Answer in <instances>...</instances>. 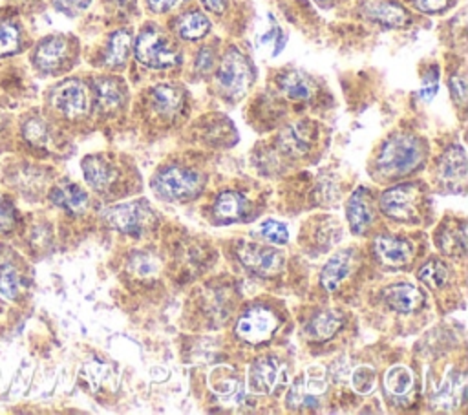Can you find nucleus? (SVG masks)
Masks as SVG:
<instances>
[{
	"mask_svg": "<svg viewBox=\"0 0 468 415\" xmlns=\"http://www.w3.org/2000/svg\"><path fill=\"white\" fill-rule=\"evenodd\" d=\"M260 235L273 243H286L290 240L288 227L284 226V223H278L274 219H267L264 223V226L260 227Z\"/></svg>",
	"mask_w": 468,
	"mask_h": 415,
	"instance_id": "4c0bfd02",
	"label": "nucleus"
},
{
	"mask_svg": "<svg viewBox=\"0 0 468 415\" xmlns=\"http://www.w3.org/2000/svg\"><path fill=\"white\" fill-rule=\"evenodd\" d=\"M136 59L148 68H171L179 62L178 50L158 28H145L136 41Z\"/></svg>",
	"mask_w": 468,
	"mask_h": 415,
	"instance_id": "f03ea898",
	"label": "nucleus"
},
{
	"mask_svg": "<svg viewBox=\"0 0 468 415\" xmlns=\"http://www.w3.org/2000/svg\"><path fill=\"white\" fill-rule=\"evenodd\" d=\"M385 387L392 395H409L414 388V373L407 366H392L385 375Z\"/></svg>",
	"mask_w": 468,
	"mask_h": 415,
	"instance_id": "7c9ffc66",
	"label": "nucleus"
},
{
	"mask_svg": "<svg viewBox=\"0 0 468 415\" xmlns=\"http://www.w3.org/2000/svg\"><path fill=\"white\" fill-rule=\"evenodd\" d=\"M414 3L424 13H440L447 10L450 0H414Z\"/></svg>",
	"mask_w": 468,
	"mask_h": 415,
	"instance_id": "c03bdc74",
	"label": "nucleus"
},
{
	"mask_svg": "<svg viewBox=\"0 0 468 415\" xmlns=\"http://www.w3.org/2000/svg\"><path fill=\"white\" fill-rule=\"evenodd\" d=\"M91 0H53V4L59 12L67 13L70 17L84 12L90 6Z\"/></svg>",
	"mask_w": 468,
	"mask_h": 415,
	"instance_id": "a19ab883",
	"label": "nucleus"
},
{
	"mask_svg": "<svg viewBox=\"0 0 468 415\" xmlns=\"http://www.w3.org/2000/svg\"><path fill=\"white\" fill-rule=\"evenodd\" d=\"M276 330V316L267 307L249 309L236 326L240 339L247 342H262L267 340Z\"/></svg>",
	"mask_w": 468,
	"mask_h": 415,
	"instance_id": "6e6552de",
	"label": "nucleus"
},
{
	"mask_svg": "<svg viewBox=\"0 0 468 415\" xmlns=\"http://www.w3.org/2000/svg\"><path fill=\"white\" fill-rule=\"evenodd\" d=\"M68 59V41L65 37H50L43 41L36 53L34 62L41 72H57Z\"/></svg>",
	"mask_w": 468,
	"mask_h": 415,
	"instance_id": "2eb2a0df",
	"label": "nucleus"
},
{
	"mask_svg": "<svg viewBox=\"0 0 468 415\" xmlns=\"http://www.w3.org/2000/svg\"><path fill=\"white\" fill-rule=\"evenodd\" d=\"M105 219L124 235H143L154 221V212L143 202L115 205L105 211Z\"/></svg>",
	"mask_w": 468,
	"mask_h": 415,
	"instance_id": "39448f33",
	"label": "nucleus"
},
{
	"mask_svg": "<svg viewBox=\"0 0 468 415\" xmlns=\"http://www.w3.org/2000/svg\"><path fill=\"white\" fill-rule=\"evenodd\" d=\"M424 157V145L419 138L401 134L385 143L377 157V171L386 178H397L417 169Z\"/></svg>",
	"mask_w": 468,
	"mask_h": 415,
	"instance_id": "f257e3e1",
	"label": "nucleus"
},
{
	"mask_svg": "<svg viewBox=\"0 0 468 415\" xmlns=\"http://www.w3.org/2000/svg\"><path fill=\"white\" fill-rule=\"evenodd\" d=\"M376 380H377V373L371 366H359L352 373V387L361 395H368L373 390V387H376Z\"/></svg>",
	"mask_w": 468,
	"mask_h": 415,
	"instance_id": "f704fd0d",
	"label": "nucleus"
},
{
	"mask_svg": "<svg viewBox=\"0 0 468 415\" xmlns=\"http://www.w3.org/2000/svg\"><path fill=\"white\" fill-rule=\"evenodd\" d=\"M419 278L433 287V290H440V287H443L448 278H450V273H448V267L440 262V260H430L428 264H424L421 269H419Z\"/></svg>",
	"mask_w": 468,
	"mask_h": 415,
	"instance_id": "473e14b6",
	"label": "nucleus"
},
{
	"mask_svg": "<svg viewBox=\"0 0 468 415\" xmlns=\"http://www.w3.org/2000/svg\"><path fill=\"white\" fill-rule=\"evenodd\" d=\"M202 4L214 13H222L226 10V0H202Z\"/></svg>",
	"mask_w": 468,
	"mask_h": 415,
	"instance_id": "de8ad7c7",
	"label": "nucleus"
},
{
	"mask_svg": "<svg viewBox=\"0 0 468 415\" xmlns=\"http://www.w3.org/2000/svg\"><path fill=\"white\" fill-rule=\"evenodd\" d=\"M286 382H288L286 366L273 357L253 363V366L249 368L247 373L249 392H253L257 395L274 394L276 390L282 388Z\"/></svg>",
	"mask_w": 468,
	"mask_h": 415,
	"instance_id": "423d86ee",
	"label": "nucleus"
},
{
	"mask_svg": "<svg viewBox=\"0 0 468 415\" xmlns=\"http://www.w3.org/2000/svg\"><path fill=\"white\" fill-rule=\"evenodd\" d=\"M238 257L245 267L257 275H274L284 266V257L276 249L260 247L257 243H245L238 247Z\"/></svg>",
	"mask_w": 468,
	"mask_h": 415,
	"instance_id": "9d476101",
	"label": "nucleus"
},
{
	"mask_svg": "<svg viewBox=\"0 0 468 415\" xmlns=\"http://www.w3.org/2000/svg\"><path fill=\"white\" fill-rule=\"evenodd\" d=\"M441 247L448 252V254H456V252H464L466 249V231L464 226H461L459 229L454 231H445V235L441 236Z\"/></svg>",
	"mask_w": 468,
	"mask_h": 415,
	"instance_id": "e433bc0d",
	"label": "nucleus"
},
{
	"mask_svg": "<svg viewBox=\"0 0 468 415\" xmlns=\"http://www.w3.org/2000/svg\"><path fill=\"white\" fill-rule=\"evenodd\" d=\"M183 0H148V6L155 13H167V12L174 10L176 6H179Z\"/></svg>",
	"mask_w": 468,
	"mask_h": 415,
	"instance_id": "a18cd8bd",
	"label": "nucleus"
},
{
	"mask_svg": "<svg viewBox=\"0 0 468 415\" xmlns=\"http://www.w3.org/2000/svg\"><path fill=\"white\" fill-rule=\"evenodd\" d=\"M438 90H440V70L438 67H433L428 70L423 81V86L419 90V98L423 101H432L435 98V93H438Z\"/></svg>",
	"mask_w": 468,
	"mask_h": 415,
	"instance_id": "58836bf2",
	"label": "nucleus"
},
{
	"mask_svg": "<svg viewBox=\"0 0 468 415\" xmlns=\"http://www.w3.org/2000/svg\"><path fill=\"white\" fill-rule=\"evenodd\" d=\"M326 377L324 371L319 370V375H307L300 377L291 390L288 392V406L290 408H317L319 406V395L326 392Z\"/></svg>",
	"mask_w": 468,
	"mask_h": 415,
	"instance_id": "9b49d317",
	"label": "nucleus"
},
{
	"mask_svg": "<svg viewBox=\"0 0 468 415\" xmlns=\"http://www.w3.org/2000/svg\"><path fill=\"white\" fill-rule=\"evenodd\" d=\"M83 172H84L86 183L96 190L108 188L115 180V171L108 165V162H105L103 157H98V156L84 157Z\"/></svg>",
	"mask_w": 468,
	"mask_h": 415,
	"instance_id": "412c9836",
	"label": "nucleus"
},
{
	"mask_svg": "<svg viewBox=\"0 0 468 415\" xmlns=\"http://www.w3.org/2000/svg\"><path fill=\"white\" fill-rule=\"evenodd\" d=\"M0 293L12 300L19 299V295L22 293L20 273L12 264H4L0 267Z\"/></svg>",
	"mask_w": 468,
	"mask_h": 415,
	"instance_id": "2f4dec72",
	"label": "nucleus"
},
{
	"mask_svg": "<svg viewBox=\"0 0 468 415\" xmlns=\"http://www.w3.org/2000/svg\"><path fill=\"white\" fill-rule=\"evenodd\" d=\"M52 103L57 112L68 119H79L88 112V93L81 81H67L52 93Z\"/></svg>",
	"mask_w": 468,
	"mask_h": 415,
	"instance_id": "0eeeda50",
	"label": "nucleus"
},
{
	"mask_svg": "<svg viewBox=\"0 0 468 415\" xmlns=\"http://www.w3.org/2000/svg\"><path fill=\"white\" fill-rule=\"evenodd\" d=\"M311 136H313V132H311L307 123H295L288 126L282 136H280V147H282L288 154L302 156L309 148Z\"/></svg>",
	"mask_w": 468,
	"mask_h": 415,
	"instance_id": "393cba45",
	"label": "nucleus"
},
{
	"mask_svg": "<svg viewBox=\"0 0 468 415\" xmlns=\"http://www.w3.org/2000/svg\"><path fill=\"white\" fill-rule=\"evenodd\" d=\"M376 252L381 262L388 266H404L414 257V245L392 236H381L376 240Z\"/></svg>",
	"mask_w": 468,
	"mask_h": 415,
	"instance_id": "f3484780",
	"label": "nucleus"
},
{
	"mask_svg": "<svg viewBox=\"0 0 468 415\" xmlns=\"http://www.w3.org/2000/svg\"><path fill=\"white\" fill-rule=\"evenodd\" d=\"M209 387L214 395L229 404H238L245 397L242 380L236 377V371L229 366H218L209 375Z\"/></svg>",
	"mask_w": 468,
	"mask_h": 415,
	"instance_id": "f8f14e48",
	"label": "nucleus"
},
{
	"mask_svg": "<svg viewBox=\"0 0 468 415\" xmlns=\"http://www.w3.org/2000/svg\"><path fill=\"white\" fill-rule=\"evenodd\" d=\"M202 188V176L193 172V171H185V169H167L160 172L154 180V190L155 195L171 200V202H181V200H189L194 198Z\"/></svg>",
	"mask_w": 468,
	"mask_h": 415,
	"instance_id": "7ed1b4c3",
	"label": "nucleus"
},
{
	"mask_svg": "<svg viewBox=\"0 0 468 415\" xmlns=\"http://www.w3.org/2000/svg\"><path fill=\"white\" fill-rule=\"evenodd\" d=\"M342 324H345V321H342L340 315H337L335 311H324L307 324L305 333L311 339L328 340L342 328Z\"/></svg>",
	"mask_w": 468,
	"mask_h": 415,
	"instance_id": "a878e982",
	"label": "nucleus"
},
{
	"mask_svg": "<svg viewBox=\"0 0 468 415\" xmlns=\"http://www.w3.org/2000/svg\"><path fill=\"white\" fill-rule=\"evenodd\" d=\"M218 86L229 98H240L251 84V67L247 59L240 53V50L231 48L226 57L222 59L220 70H218Z\"/></svg>",
	"mask_w": 468,
	"mask_h": 415,
	"instance_id": "20e7f679",
	"label": "nucleus"
},
{
	"mask_svg": "<svg viewBox=\"0 0 468 415\" xmlns=\"http://www.w3.org/2000/svg\"><path fill=\"white\" fill-rule=\"evenodd\" d=\"M20 50V29L12 22L0 24V57L13 55Z\"/></svg>",
	"mask_w": 468,
	"mask_h": 415,
	"instance_id": "72a5a7b5",
	"label": "nucleus"
},
{
	"mask_svg": "<svg viewBox=\"0 0 468 415\" xmlns=\"http://www.w3.org/2000/svg\"><path fill=\"white\" fill-rule=\"evenodd\" d=\"M247 212V200L238 193H222L214 202V214L222 221H234Z\"/></svg>",
	"mask_w": 468,
	"mask_h": 415,
	"instance_id": "cd10ccee",
	"label": "nucleus"
},
{
	"mask_svg": "<svg viewBox=\"0 0 468 415\" xmlns=\"http://www.w3.org/2000/svg\"><path fill=\"white\" fill-rule=\"evenodd\" d=\"M212 65H214V55H212V52H210L209 48H203V50L200 52V55H198L196 68H198L200 72H209V70L212 68Z\"/></svg>",
	"mask_w": 468,
	"mask_h": 415,
	"instance_id": "49530a36",
	"label": "nucleus"
},
{
	"mask_svg": "<svg viewBox=\"0 0 468 415\" xmlns=\"http://www.w3.org/2000/svg\"><path fill=\"white\" fill-rule=\"evenodd\" d=\"M50 198H52V202L57 207H62V209L72 212V214H81L88 207V195L84 193L81 187L72 185V183H65V185L55 187L52 190Z\"/></svg>",
	"mask_w": 468,
	"mask_h": 415,
	"instance_id": "aec40b11",
	"label": "nucleus"
},
{
	"mask_svg": "<svg viewBox=\"0 0 468 415\" xmlns=\"http://www.w3.org/2000/svg\"><path fill=\"white\" fill-rule=\"evenodd\" d=\"M417 188L414 185H399L383 195L381 209L395 219H410L417 214Z\"/></svg>",
	"mask_w": 468,
	"mask_h": 415,
	"instance_id": "1a4fd4ad",
	"label": "nucleus"
},
{
	"mask_svg": "<svg viewBox=\"0 0 468 415\" xmlns=\"http://www.w3.org/2000/svg\"><path fill=\"white\" fill-rule=\"evenodd\" d=\"M209 29H210V22L200 12L185 13L178 24V34L185 41H198L209 34Z\"/></svg>",
	"mask_w": 468,
	"mask_h": 415,
	"instance_id": "c756f323",
	"label": "nucleus"
},
{
	"mask_svg": "<svg viewBox=\"0 0 468 415\" xmlns=\"http://www.w3.org/2000/svg\"><path fill=\"white\" fill-rule=\"evenodd\" d=\"M346 214H348V221H350V227L355 235H362L373 219V212H371V202H369V190H366L364 187H359L355 193L352 195V198L348 200L346 205Z\"/></svg>",
	"mask_w": 468,
	"mask_h": 415,
	"instance_id": "dca6fc26",
	"label": "nucleus"
},
{
	"mask_svg": "<svg viewBox=\"0 0 468 415\" xmlns=\"http://www.w3.org/2000/svg\"><path fill=\"white\" fill-rule=\"evenodd\" d=\"M280 88L293 101H307L313 95V83L302 72H288L280 77Z\"/></svg>",
	"mask_w": 468,
	"mask_h": 415,
	"instance_id": "bb28decb",
	"label": "nucleus"
},
{
	"mask_svg": "<svg viewBox=\"0 0 468 415\" xmlns=\"http://www.w3.org/2000/svg\"><path fill=\"white\" fill-rule=\"evenodd\" d=\"M131 46H132V36L129 29H119L115 34L110 37L108 43V50L105 55V62L108 67L115 68V67H123L124 62L129 59L131 53Z\"/></svg>",
	"mask_w": 468,
	"mask_h": 415,
	"instance_id": "c85d7f7f",
	"label": "nucleus"
},
{
	"mask_svg": "<svg viewBox=\"0 0 468 415\" xmlns=\"http://www.w3.org/2000/svg\"><path fill=\"white\" fill-rule=\"evenodd\" d=\"M17 212L10 202L0 198V231H10L15 226Z\"/></svg>",
	"mask_w": 468,
	"mask_h": 415,
	"instance_id": "79ce46f5",
	"label": "nucleus"
},
{
	"mask_svg": "<svg viewBox=\"0 0 468 415\" xmlns=\"http://www.w3.org/2000/svg\"><path fill=\"white\" fill-rule=\"evenodd\" d=\"M353 266V252L352 251H340L331 260L324 266L321 273V283L326 291H335L337 287L342 283Z\"/></svg>",
	"mask_w": 468,
	"mask_h": 415,
	"instance_id": "a211bd4d",
	"label": "nucleus"
},
{
	"mask_svg": "<svg viewBox=\"0 0 468 415\" xmlns=\"http://www.w3.org/2000/svg\"><path fill=\"white\" fill-rule=\"evenodd\" d=\"M24 138L31 145L43 147L48 141V126L41 119H37V117L29 119L24 124Z\"/></svg>",
	"mask_w": 468,
	"mask_h": 415,
	"instance_id": "c9c22d12",
	"label": "nucleus"
},
{
	"mask_svg": "<svg viewBox=\"0 0 468 415\" xmlns=\"http://www.w3.org/2000/svg\"><path fill=\"white\" fill-rule=\"evenodd\" d=\"M152 103L155 112L172 117L183 105V93L174 84H158L152 90Z\"/></svg>",
	"mask_w": 468,
	"mask_h": 415,
	"instance_id": "4be33fe9",
	"label": "nucleus"
},
{
	"mask_svg": "<svg viewBox=\"0 0 468 415\" xmlns=\"http://www.w3.org/2000/svg\"><path fill=\"white\" fill-rule=\"evenodd\" d=\"M464 375H450L445 382L443 387L438 390L433 397V406L440 408V410H454L459 401H463L464 397Z\"/></svg>",
	"mask_w": 468,
	"mask_h": 415,
	"instance_id": "b1692460",
	"label": "nucleus"
},
{
	"mask_svg": "<svg viewBox=\"0 0 468 415\" xmlns=\"http://www.w3.org/2000/svg\"><path fill=\"white\" fill-rule=\"evenodd\" d=\"M96 101L101 112H115L124 103V90L115 79L101 77L96 81Z\"/></svg>",
	"mask_w": 468,
	"mask_h": 415,
	"instance_id": "5701e85b",
	"label": "nucleus"
},
{
	"mask_svg": "<svg viewBox=\"0 0 468 415\" xmlns=\"http://www.w3.org/2000/svg\"><path fill=\"white\" fill-rule=\"evenodd\" d=\"M450 93L457 105H464L466 101V81L463 76H454L450 79Z\"/></svg>",
	"mask_w": 468,
	"mask_h": 415,
	"instance_id": "37998d69",
	"label": "nucleus"
},
{
	"mask_svg": "<svg viewBox=\"0 0 468 415\" xmlns=\"http://www.w3.org/2000/svg\"><path fill=\"white\" fill-rule=\"evenodd\" d=\"M131 267L136 271L138 276H148V275H154L155 271H158V264H155V260L150 259V254H147V252L136 254V257L132 259Z\"/></svg>",
	"mask_w": 468,
	"mask_h": 415,
	"instance_id": "ea45409f",
	"label": "nucleus"
},
{
	"mask_svg": "<svg viewBox=\"0 0 468 415\" xmlns=\"http://www.w3.org/2000/svg\"><path fill=\"white\" fill-rule=\"evenodd\" d=\"M385 299L399 313H412L424 300L423 293L417 290L416 285H412V283H397V285H392L390 290L386 291Z\"/></svg>",
	"mask_w": 468,
	"mask_h": 415,
	"instance_id": "6ab92c4d",
	"label": "nucleus"
},
{
	"mask_svg": "<svg viewBox=\"0 0 468 415\" xmlns=\"http://www.w3.org/2000/svg\"><path fill=\"white\" fill-rule=\"evenodd\" d=\"M440 178L456 193H461L466 185V154L461 147H450L440 164Z\"/></svg>",
	"mask_w": 468,
	"mask_h": 415,
	"instance_id": "4468645a",
	"label": "nucleus"
},
{
	"mask_svg": "<svg viewBox=\"0 0 468 415\" xmlns=\"http://www.w3.org/2000/svg\"><path fill=\"white\" fill-rule=\"evenodd\" d=\"M364 17L386 28H402L409 24V13L393 0H366L362 6Z\"/></svg>",
	"mask_w": 468,
	"mask_h": 415,
	"instance_id": "ddd939ff",
	"label": "nucleus"
}]
</instances>
